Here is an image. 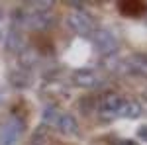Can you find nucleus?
I'll list each match as a JSON object with an SVG mask.
<instances>
[{
    "label": "nucleus",
    "instance_id": "f257e3e1",
    "mask_svg": "<svg viewBox=\"0 0 147 145\" xmlns=\"http://www.w3.org/2000/svg\"><path fill=\"white\" fill-rule=\"evenodd\" d=\"M43 125H47L49 129L55 127L57 132H61L63 135H69V137L79 135V132H80L77 118L73 114H67V112L59 110L53 104L45 106V110H43Z\"/></svg>",
    "mask_w": 147,
    "mask_h": 145
},
{
    "label": "nucleus",
    "instance_id": "f03ea898",
    "mask_svg": "<svg viewBox=\"0 0 147 145\" xmlns=\"http://www.w3.org/2000/svg\"><path fill=\"white\" fill-rule=\"evenodd\" d=\"M67 24H69V28L80 37H92L94 32L98 30L96 24H94V18L84 8H77V10L71 12L67 16Z\"/></svg>",
    "mask_w": 147,
    "mask_h": 145
},
{
    "label": "nucleus",
    "instance_id": "7ed1b4c3",
    "mask_svg": "<svg viewBox=\"0 0 147 145\" xmlns=\"http://www.w3.org/2000/svg\"><path fill=\"white\" fill-rule=\"evenodd\" d=\"M90 39H92V43H94V47H96V51L102 57H110L118 51V39L108 30H96Z\"/></svg>",
    "mask_w": 147,
    "mask_h": 145
},
{
    "label": "nucleus",
    "instance_id": "20e7f679",
    "mask_svg": "<svg viewBox=\"0 0 147 145\" xmlns=\"http://www.w3.org/2000/svg\"><path fill=\"white\" fill-rule=\"evenodd\" d=\"M122 69L125 75L147 80V53H131L122 61Z\"/></svg>",
    "mask_w": 147,
    "mask_h": 145
},
{
    "label": "nucleus",
    "instance_id": "39448f33",
    "mask_svg": "<svg viewBox=\"0 0 147 145\" xmlns=\"http://www.w3.org/2000/svg\"><path fill=\"white\" fill-rule=\"evenodd\" d=\"M22 134H24V122L20 118L12 116L4 122L2 129H0V145H16Z\"/></svg>",
    "mask_w": 147,
    "mask_h": 145
},
{
    "label": "nucleus",
    "instance_id": "423d86ee",
    "mask_svg": "<svg viewBox=\"0 0 147 145\" xmlns=\"http://www.w3.org/2000/svg\"><path fill=\"white\" fill-rule=\"evenodd\" d=\"M125 102V96L118 94V92H110V94H104L98 102V112L106 118H118L120 110Z\"/></svg>",
    "mask_w": 147,
    "mask_h": 145
},
{
    "label": "nucleus",
    "instance_id": "0eeeda50",
    "mask_svg": "<svg viewBox=\"0 0 147 145\" xmlns=\"http://www.w3.org/2000/svg\"><path fill=\"white\" fill-rule=\"evenodd\" d=\"M73 82H75V86H80V88H94L100 84V75L88 67L77 69L73 73Z\"/></svg>",
    "mask_w": 147,
    "mask_h": 145
},
{
    "label": "nucleus",
    "instance_id": "6e6552de",
    "mask_svg": "<svg viewBox=\"0 0 147 145\" xmlns=\"http://www.w3.org/2000/svg\"><path fill=\"white\" fill-rule=\"evenodd\" d=\"M141 114H143V108H141V104L137 100H131V98H125L124 106H122V110H120V116L118 118H124V120H137V118H141Z\"/></svg>",
    "mask_w": 147,
    "mask_h": 145
},
{
    "label": "nucleus",
    "instance_id": "1a4fd4ad",
    "mask_svg": "<svg viewBox=\"0 0 147 145\" xmlns=\"http://www.w3.org/2000/svg\"><path fill=\"white\" fill-rule=\"evenodd\" d=\"M51 141H53V139H51V129L41 123L39 127H35L30 145H51Z\"/></svg>",
    "mask_w": 147,
    "mask_h": 145
},
{
    "label": "nucleus",
    "instance_id": "9d476101",
    "mask_svg": "<svg viewBox=\"0 0 147 145\" xmlns=\"http://www.w3.org/2000/svg\"><path fill=\"white\" fill-rule=\"evenodd\" d=\"M120 12L125 16H141L147 12V6L141 2H122L120 4Z\"/></svg>",
    "mask_w": 147,
    "mask_h": 145
},
{
    "label": "nucleus",
    "instance_id": "9b49d317",
    "mask_svg": "<svg viewBox=\"0 0 147 145\" xmlns=\"http://www.w3.org/2000/svg\"><path fill=\"white\" fill-rule=\"evenodd\" d=\"M137 135H139L143 141H147V125H141V127H139V132H137Z\"/></svg>",
    "mask_w": 147,
    "mask_h": 145
},
{
    "label": "nucleus",
    "instance_id": "f8f14e48",
    "mask_svg": "<svg viewBox=\"0 0 147 145\" xmlns=\"http://www.w3.org/2000/svg\"><path fill=\"white\" fill-rule=\"evenodd\" d=\"M118 145H139V143L131 141V139H124V141H118Z\"/></svg>",
    "mask_w": 147,
    "mask_h": 145
},
{
    "label": "nucleus",
    "instance_id": "ddd939ff",
    "mask_svg": "<svg viewBox=\"0 0 147 145\" xmlns=\"http://www.w3.org/2000/svg\"><path fill=\"white\" fill-rule=\"evenodd\" d=\"M141 96H143V98L147 100V88H143V92H141Z\"/></svg>",
    "mask_w": 147,
    "mask_h": 145
},
{
    "label": "nucleus",
    "instance_id": "4468645a",
    "mask_svg": "<svg viewBox=\"0 0 147 145\" xmlns=\"http://www.w3.org/2000/svg\"><path fill=\"white\" fill-rule=\"evenodd\" d=\"M145 22H147V12H145Z\"/></svg>",
    "mask_w": 147,
    "mask_h": 145
}]
</instances>
